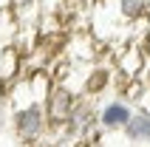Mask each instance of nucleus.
I'll return each instance as SVG.
<instances>
[{"label":"nucleus","mask_w":150,"mask_h":147,"mask_svg":"<svg viewBox=\"0 0 150 147\" xmlns=\"http://www.w3.org/2000/svg\"><path fill=\"white\" fill-rule=\"evenodd\" d=\"M11 133L23 144H37L42 141V136L48 133V116L45 107L37 99H28L25 105H17L11 113Z\"/></svg>","instance_id":"obj_1"},{"label":"nucleus","mask_w":150,"mask_h":147,"mask_svg":"<svg viewBox=\"0 0 150 147\" xmlns=\"http://www.w3.org/2000/svg\"><path fill=\"white\" fill-rule=\"evenodd\" d=\"M76 105V93L68 85H51L48 96H45V102H42V107H45V116H48V127H62V124L68 122V116H71V110H74Z\"/></svg>","instance_id":"obj_2"},{"label":"nucleus","mask_w":150,"mask_h":147,"mask_svg":"<svg viewBox=\"0 0 150 147\" xmlns=\"http://www.w3.org/2000/svg\"><path fill=\"white\" fill-rule=\"evenodd\" d=\"M130 113H133L130 102H125V99H110L108 105H102L96 110V127L102 133H116V130H122L127 124Z\"/></svg>","instance_id":"obj_3"},{"label":"nucleus","mask_w":150,"mask_h":147,"mask_svg":"<svg viewBox=\"0 0 150 147\" xmlns=\"http://www.w3.org/2000/svg\"><path fill=\"white\" fill-rule=\"evenodd\" d=\"M122 133H125V141H130V147H150V110L133 107Z\"/></svg>","instance_id":"obj_4"},{"label":"nucleus","mask_w":150,"mask_h":147,"mask_svg":"<svg viewBox=\"0 0 150 147\" xmlns=\"http://www.w3.org/2000/svg\"><path fill=\"white\" fill-rule=\"evenodd\" d=\"M108 85H110V74L105 68H93L88 76H82V93L85 96H99Z\"/></svg>","instance_id":"obj_5"},{"label":"nucleus","mask_w":150,"mask_h":147,"mask_svg":"<svg viewBox=\"0 0 150 147\" xmlns=\"http://www.w3.org/2000/svg\"><path fill=\"white\" fill-rule=\"evenodd\" d=\"M116 8L127 23H133V20H142L150 11V0H116Z\"/></svg>","instance_id":"obj_6"},{"label":"nucleus","mask_w":150,"mask_h":147,"mask_svg":"<svg viewBox=\"0 0 150 147\" xmlns=\"http://www.w3.org/2000/svg\"><path fill=\"white\" fill-rule=\"evenodd\" d=\"M142 65H144V57H142L136 48L125 51V54L119 57V71L125 74L127 79H136V76H139V71H142Z\"/></svg>","instance_id":"obj_7"},{"label":"nucleus","mask_w":150,"mask_h":147,"mask_svg":"<svg viewBox=\"0 0 150 147\" xmlns=\"http://www.w3.org/2000/svg\"><path fill=\"white\" fill-rule=\"evenodd\" d=\"M28 90H31V96L37 99V102H45V96H48L51 90V82L45 74H34L31 79H28Z\"/></svg>","instance_id":"obj_8"},{"label":"nucleus","mask_w":150,"mask_h":147,"mask_svg":"<svg viewBox=\"0 0 150 147\" xmlns=\"http://www.w3.org/2000/svg\"><path fill=\"white\" fill-rule=\"evenodd\" d=\"M3 102H6V96H3V88H0V107H3Z\"/></svg>","instance_id":"obj_9"}]
</instances>
